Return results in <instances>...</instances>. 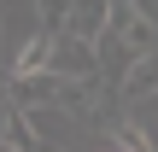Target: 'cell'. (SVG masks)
I'll return each instance as SVG.
<instances>
[{
  "label": "cell",
  "mask_w": 158,
  "mask_h": 152,
  "mask_svg": "<svg viewBox=\"0 0 158 152\" xmlns=\"http://www.w3.org/2000/svg\"><path fill=\"white\" fill-rule=\"evenodd\" d=\"M117 94H123L129 105L152 100V94H158V53H152V59H135V64H129V76H123V88H117Z\"/></svg>",
  "instance_id": "6"
},
{
  "label": "cell",
  "mask_w": 158,
  "mask_h": 152,
  "mask_svg": "<svg viewBox=\"0 0 158 152\" xmlns=\"http://www.w3.org/2000/svg\"><path fill=\"white\" fill-rule=\"evenodd\" d=\"M23 117H29V129H35V141H41L47 152H59L64 141H70V135H76V123H70V111H23Z\"/></svg>",
  "instance_id": "5"
},
{
  "label": "cell",
  "mask_w": 158,
  "mask_h": 152,
  "mask_svg": "<svg viewBox=\"0 0 158 152\" xmlns=\"http://www.w3.org/2000/svg\"><path fill=\"white\" fill-rule=\"evenodd\" d=\"M111 35L135 59H152L158 53V23L147 18V6H135V0H111Z\"/></svg>",
  "instance_id": "1"
},
{
  "label": "cell",
  "mask_w": 158,
  "mask_h": 152,
  "mask_svg": "<svg viewBox=\"0 0 158 152\" xmlns=\"http://www.w3.org/2000/svg\"><path fill=\"white\" fill-rule=\"evenodd\" d=\"M53 76L94 88V82H100V47H82V41L59 35V41H53Z\"/></svg>",
  "instance_id": "2"
},
{
  "label": "cell",
  "mask_w": 158,
  "mask_h": 152,
  "mask_svg": "<svg viewBox=\"0 0 158 152\" xmlns=\"http://www.w3.org/2000/svg\"><path fill=\"white\" fill-rule=\"evenodd\" d=\"M0 152H18V146H6V141H0Z\"/></svg>",
  "instance_id": "8"
},
{
  "label": "cell",
  "mask_w": 158,
  "mask_h": 152,
  "mask_svg": "<svg viewBox=\"0 0 158 152\" xmlns=\"http://www.w3.org/2000/svg\"><path fill=\"white\" fill-rule=\"evenodd\" d=\"M53 41H59V35H47V29H35L29 41H18L12 76H47V70H53Z\"/></svg>",
  "instance_id": "4"
},
{
  "label": "cell",
  "mask_w": 158,
  "mask_h": 152,
  "mask_svg": "<svg viewBox=\"0 0 158 152\" xmlns=\"http://www.w3.org/2000/svg\"><path fill=\"white\" fill-rule=\"evenodd\" d=\"M100 152H123V146H100Z\"/></svg>",
  "instance_id": "9"
},
{
  "label": "cell",
  "mask_w": 158,
  "mask_h": 152,
  "mask_svg": "<svg viewBox=\"0 0 158 152\" xmlns=\"http://www.w3.org/2000/svg\"><path fill=\"white\" fill-rule=\"evenodd\" d=\"M111 146H123V152H152V135H147L141 123L117 117V123H111Z\"/></svg>",
  "instance_id": "7"
},
{
  "label": "cell",
  "mask_w": 158,
  "mask_h": 152,
  "mask_svg": "<svg viewBox=\"0 0 158 152\" xmlns=\"http://www.w3.org/2000/svg\"><path fill=\"white\" fill-rule=\"evenodd\" d=\"M111 29V6L106 0H82V6H64V35L82 41V47H100Z\"/></svg>",
  "instance_id": "3"
}]
</instances>
